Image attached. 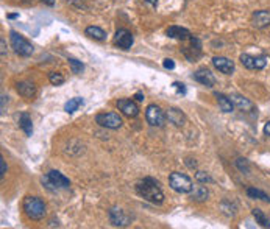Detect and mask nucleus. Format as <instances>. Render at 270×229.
<instances>
[{"label":"nucleus","mask_w":270,"mask_h":229,"mask_svg":"<svg viewBox=\"0 0 270 229\" xmlns=\"http://www.w3.org/2000/svg\"><path fill=\"white\" fill-rule=\"evenodd\" d=\"M9 41H11V47L17 55H21L24 58H28L33 55V52H35L33 44L30 42L28 39H25L22 35H19L17 32L9 33Z\"/></svg>","instance_id":"5"},{"label":"nucleus","mask_w":270,"mask_h":229,"mask_svg":"<svg viewBox=\"0 0 270 229\" xmlns=\"http://www.w3.org/2000/svg\"><path fill=\"white\" fill-rule=\"evenodd\" d=\"M85 35L89 36L91 39H95V41H105V39H106L105 30H102L100 27H94V25L88 27V28L85 30Z\"/></svg>","instance_id":"22"},{"label":"nucleus","mask_w":270,"mask_h":229,"mask_svg":"<svg viewBox=\"0 0 270 229\" xmlns=\"http://www.w3.org/2000/svg\"><path fill=\"white\" fill-rule=\"evenodd\" d=\"M166 115H167V120L171 122L172 125L178 126V128H181L184 123H186V114L181 111V109H178V108H169L167 111H166Z\"/></svg>","instance_id":"14"},{"label":"nucleus","mask_w":270,"mask_h":229,"mask_svg":"<svg viewBox=\"0 0 270 229\" xmlns=\"http://www.w3.org/2000/svg\"><path fill=\"white\" fill-rule=\"evenodd\" d=\"M6 170H8V167H6V164H5V159H3V157H0V178H2V179H3Z\"/></svg>","instance_id":"29"},{"label":"nucleus","mask_w":270,"mask_h":229,"mask_svg":"<svg viewBox=\"0 0 270 229\" xmlns=\"http://www.w3.org/2000/svg\"><path fill=\"white\" fill-rule=\"evenodd\" d=\"M136 193L142 200L152 203V204H163L164 201V192L159 183L155 178H142L141 181L136 183Z\"/></svg>","instance_id":"1"},{"label":"nucleus","mask_w":270,"mask_h":229,"mask_svg":"<svg viewBox=\"0 0 270 229\" xmlns=\"http://www.w3.org/2000/svg\"><path fill=\"white\" fill-rule=\"evenodd\" d=\"M41 2H44V3L48 5V6H53V5H55V0H41Z\"/></svg>","instance_id":"37"},{"label":"nucleus","mask_w":270,"mask_h":229,"mask_svg":"<svg viewBox=\"0 0 270 229\" xmlns=\"http://www.w3.org/2000/svg\"><path fill=\"white\" fill-rule=\"evenodd\" d=\"M144 2H145V3H148V5H152L153 8H156V6H158V2H159V0H144Z\"/></svg>","instance_id":"34"},{"label":"nucleus","mask_w":270,"mask_h":229,"mask_svg":"<svg viewBox=\"0 0 270 229\" xmlns=\"http://www.w3.org/2000/svg\"><path fill=\"white\" fill-rule=\"evenodd\" d=\"M108 217H109V222H111L114 226H128L130 223H132V217L127 215L121 207L117 206H113L111 209L108 211Z\"/></svg>","instance_id":"9"},{"label":"nucleus","mask_w":270,"mask_h":229,"mask_svg":"<svg viewBox=\"0 0 270 229\" xmlns=\"http://www.w3.org/2000/svg\"><path fill=\"white\" fill-rule=\"evenodd\" d=\"M83 105V98L82 97H74V98H71L66 105H64V111L67 113V114H74L77 109Z\"/></svg>","instance_id":"24"},{"label":"nucleus","mask_w":270,"mask_h":229,"mask_svg":"<svg viewBox=\"0 0 270 229\" xmlns=\"http://www.w3.org/2000/svg\"><path fill=\"white\" fill-rule=\"evenodd\" d=\"M172 86L177 89V92H178V94H183V95L186 94V87H184V84H183V83H178V81H175Z\"/></svg>","instance_id":"30"},{"label":"nucleus","mask_w":270,"mask_h":229,"mask_svg":"<svg viewBox=\"0 0 270 229\" xmlns=\"http://www.w3.org/2000/svg\"><path fill=\"white\" fill-rule=\"evenodd\" d=\"M22 209L30 220H35V222L43 220L47 214V206L39 196H27L24 200Z\"/></svg>","instance_id":"2"},{"label":"nucleus","mask_w":270,"mask_h":229,"mask_svg":"<svg viewBox=\"0 0 270 229\" xmlns=\"http://www.w3.org/2000/svg\"><path fill=\"white\" fill-rule=\"evenodd\" d=\"M213 66L217 69L219 72H222L225 75H233L234 69H236L234 61H231V59L226 58V56H214L213 58Z\"/></svg>","instance_id":"11"},{"label":"nucleus","mask_w":270,"mask_h":229,"mask_svg":"<svg viewBox=\"0 0 270 229\" xmlns=\"http://www.w3.org/2000/svg\"><path fill=\"white\" fill-rule=\"evenodd\" d=\"M169 186H171V189L177 193H191L194 189L192 179L180 172L171 173V176H169Z\"/></svg>","instance_id":"3"},{"label":"nucleus","mask_w":270,"mask_h":229,"mask_svg":"<svg viewBox=\"0 0 270 229\" xmlns=\"http://www.w3.org/2000/svg\"><path fill=\"white\" fill-rule=\"evenodd\" d=\"M67 63H69V66H71V69H72V74H75V75H80L85 71L83 63L78 61V59H75V58H67Z\"/></svg>","instance_id":"26"},{"label":"nucleus","mask_w":270,"mask_h":229,"mask_svg":"<svg viewBox=\"0 0 270 229\" xmlns=\"http://www.w3.org/2000/svg\"><path fill=\"white\" fill-rule=\"evenodd\" d=\"M167 36L172 38V39H178V41H187L189 38H191V32H189L187 28H183V27H178V25H172L167 28Z\"/></svg>","instance_id":"16"},{"label":"nucleus","mask_w":270,"mask_h":229,"mask_svg":"<svg viewBox=\"0 0 270 229\" xmlns=\"http://www.w3.org/2000/svg\"><path fill=\"white\" fill-rule=\"evenodd\" d=\"M16 89L19 95H22L24 98H33L36 95V86L32 81H21L16 84Z\"/></svg>","instance_id":"18"},{"label":"nucleus","mask_w":270,"mask_h":229,"mask_svg":"<svg viewBox=\"0 0 270 229\" xmlns=\"http://www.w3.org/2000/svg\"><path fill=\"white\" fill-rule=\"evenodd\" d=\"M264 134L270 137V122H267V123L264 125Z\"/></svg>","instance_id":"35"},{"label":"nucleus","mask_w":270,"mask_h":229,"mask_svg":"<svg viewBox=\"0 0 270 229\" xmlns=\"http://www.w3.org/2000/svg\"><path fill=\"white\" fill-rule=\"evenodd\" d=\"M163 66L166 67V69H174L175 67V63L172 61V59H164V63H163Z\"/></svg>","instance_id":"32"},{"label":"nucleus","mask_w":270,"mask_h":229,"mask_svg":"<svg viewBox=\"0 0 270 229\" xmlns=\"http://www.w3.org/2000/svg\"><path fill=\"white\" fill-rule=\"evenodd\" d=\"M252 24L256 28H266L270 25V9H259L252 14Z\"/></svg>","instance_id":"15"},{"label":"nucleus","mask_w":270,"mask_h":229,"mask_svg":"<svg viewBox=\"0 0 270 229\" xmlns=\"http://www.w3.org/2000/svg\"><path fill=\"white\" fill-rule=\"evenodd\" d=\"M19 126L22 128V131L25 136H32L33 134V123H32V117L28 113H22L19 117Z\"/></svg>","instance_id":"21"},{"label":"nucleus","mask_w":270,"mask_h":229,"mask_svg":"<svg viewBox=\"0 0 270 229\" xmlns=\"http://www.w3.org/2000/svg\"><path fill=\"white\" fill-rule=\"evenodd\" d=\"M247 195L250 198H255V200H263V201H267V203L270 201V196L266 192L259 191V189H255V187H248L247 189Z\"/></svg>","instance_id":"25"},{"label":"nucleus","mask_w":270,"mask_h":229,"mask_svg":"<svg viewBox=\"0 0 270 229\" xmlns=\"http://www.w3.org/2000/svg\"><path fill=\"white\" fill-rule=\"evenodd\" d=\"M195 179H197V183H200V184H206V183H213V178L209 176L206 172H197L195 173Z\"/></svg>","instance_id":"28"},{"label":"nucleus","mask_w":270,"mask_h":229,"mask_svg":"<svg viewBox=\"0 0 270 229\" xmlns=\"http://www.w3.org/2000/svg\"><path fill=\"white\" fill-rule=\"evenodd\" d=\"M192 78L195 79L197 83L203 84V86H206V87H213V86H216V76H214V74H213L211 71H208V69H205V67H202V69H198V71H195L194 75H192Z\"/></svg>","instance_id":"13"},{"label":"nucleus","mask_w":270,"mask_h":229,"mask_svg":"<svg viewBox=\"0 0 270 229\" xmlns=\"http://www.w3.org/2000/svg\"><path fill=\"white\" fill-rule=\"evenodd\" d=\"M135 98H136L137 102H144V94H142V92H137V94L135 95Z\"/></svg>","instance_id":"36"},{"label":"nucleus","mask_w":270,"mask_h":229,"mask_svg":"<svg viewBox=\"0 0 270 229\" xmlns=\"http://www.w3.org/2000/svg\"><path fill=\"white\" fill-rule=\"evenodd\" d=\"M231 100H233L234 106H236L237 109H241V111H244V113L255 111V103H253V102H250L248 98H245V97H242V95L234 94V95H231Z\"/></svg>","instance_id":"17"},{"label":"nucleus","mask_w":270,"mask_h":229,"mask_svg":"<svg viewBox=\"0 0 270 229\" xmlns=\"http://www.w3.org/2000/svg\"><path fill=\"white\" fill-rule=\"evenodd\" d=\"M145 120L150 126L163 128L166 125L167 115L158 105H148L145 109Z\"/></svg>","instance_id":"6"},{"label":"nucleus","mask_w":270,"mask_h":229,"mask_svg":"<svg viewBox=\"0 0 270 229\" xmlns=\"http://www.w3.org/2000/svg\"><path fill=\"white\" fill-rule=\"evenodd\" d=\"M48 81L52 83L53 86H61L64 83V76L61 74H58V72H52L48 75Z\"/></svg>","instance_id":"27"},{"label":"nucleus","mask_w":270,"mask_h":229,"mask_svg":"<svg viewBox=\"0 0 270 229\" xmlns=\"http://www.w3.org/2000/svg\"><path fill=\"white\" fill-rule=\"evenodd\" d=\"M241 63L245 69H248V71H263L269 63V58L266 55L253 56V55H248V53H242Z\"/></svg>","instance_id":"7"},{"label":"nucleus","mask_w":270,"mask_h":229,"mask_svg":"<svg viewBox=\"0 0 270 229\" xmlns=\"http://www.w3.org/2000/svg\"><path fill=\"white\" fill-rule=\"evenodd\" d=\"M43 184L48 189V191H59V189H69L71 187V181L66 178L61 172L58 170H50L45 176H43Z\"/></svg>","instance_id":"4"},{"label":"nucleus","mask_w":270,"mask_h":229,"mask_svg":"<svg viewBox=\"0 0 270 229\" xmlns=\"http://www.w3.org/2000/svg\"><path fill=\"white\" fill-rule=\"evenodd\" d=\"M237 167L241 168L242 172H244V168H245V172H248V167H247V162H245V159H244V164H242V159H237Z\"/></svg>","instance_id":"33"},{"label":"nucleus","mask_w":270,"mask_h":229,"mask_svg":"<svg viewBox=\"0 0 270 229\" xmlns=\"http://www.w3.org/2000/svg\"><path fill=\"white\" fill-rule=\"evenodd\" d=\"M0 47H2V58L6 56V45H5V38H0Z\"/></svg>","instance_id":"31"},{"label":"nucleus","mask_w":270,"mask_h":229,"mask_svg":"<svg viewBox=\"0 0 270 229\" xmlns=\"http://www.w3.org/2000/svg\"><path fill=\"white\" fill-rule=\"evenodd\" d=\"M252 214H253V217H255L256 223H259V226H263V228H270V218L261 211V209H253Z\"/></svg>","instance_id":"23"},{"label":"nucleus","mask_w":270,"mask_h":229,"mask_svg":"<svg viewBox=\"0 0 270 229\" xmlns=\"http://www.w3.org/2000/svg\"><path fill=\"white\" fill-rule=\"evenodd\" d=\"M208 196H209V191L206 189V186H202V184L194 186L192 192H191V198L194 201H198V203L206 201Z\"/></svg>","instance_id":"20"},{"label":"nucleus","mask_w":270,"mask_h":229,"mask_svg":"<svg viewBox=\"0 0 270 229\" xmlns=\"http://www.w3.org/2000/svg\"><path fill=\"white\" fill-rule=\"evenodd\" d=\"M95 122L100 126L109 129H119L122 126V118L117 113H100L95 115Z\"/></svg>","instance_id":"8"},{"label":"nucleus","mask_w":270,"mask_h":229,"mask_svg":"<svg viewBox=\"0 0 270 229\" xmlns=\"http://www.w3.org/2000/svg\"><path fill=\"white\" fill-rule=\"evenodd\" d=\"M6 17H8V19H16V17H19V14H8Z\"/></svg>","instance_id":"38"},{"label":"nucleus","mask_w":270,"mask_h":229,"mask_svg":"<svg viewBox=\"0 0 270 229\" xmlns=\"http://www.w3.org/2000/svg\"><path fill=\"white\" fill-rule=\"evenodd\" d=\"M117 108L124 115L130 117V118H135L139 115V106L133 102V100H128V98H121L117 100Z\"/></svg>","instance_id":"12"},{"label":"nucleus","mask_w":270,"mask_h":229,"mask_svg":"<svg viewBox=\"0 0 270 229\" xmlns=\"http://www.w3.org/2000/svg\"><path fill=\"white\" fill-rule=\"evenodd\" d=\"M135 42V38L133 35L128 32V30L125 28H121V30H117L116 35H114V44L119 47V48H122V50H130L132 48Z\"/></svg>","instance_id":"10"},{"label":"nucleus","mask_w":270,"mask_h":229,"mask_svg":"<svg viewBox=\"0 0 270 229\" xmlns=\"http://www.w3.org/2000/svg\"><path fill=\"white\" fill-rule=\"evenodd\" d=\"M214 95L217 98V103H219V106H221L222 113H233L234 103L231 100V97H226L225 94H219V92H216Z\"/></svg>","instance_id":"19"}]
</instances>
